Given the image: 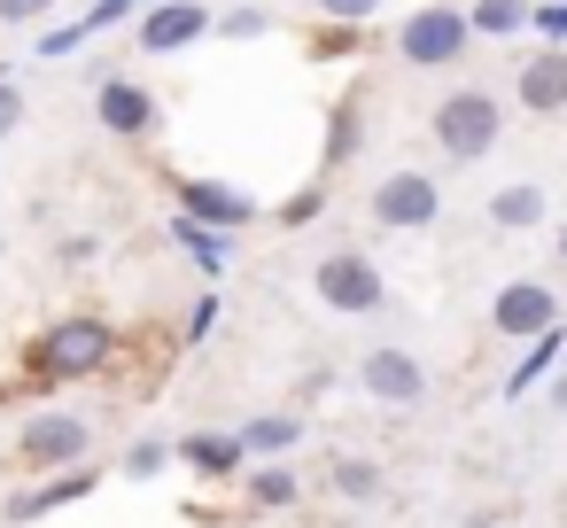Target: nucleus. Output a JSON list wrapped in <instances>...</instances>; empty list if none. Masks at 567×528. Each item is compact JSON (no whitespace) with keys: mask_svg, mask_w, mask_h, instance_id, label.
Returning a JSON list of instances; mask_svg holds the SVG:
<instances>
[{"mask_svg":"<svg viewBox=\"0 0 567 528\" xmlns=\"http://www.w3.org/2000/svg\"><path fill=\"white\" fill-rule=\"evenodd\" d=\"M427 133H435V148H443L451 164H482V156L505 141V102H497V94H482V86H458V94H443V102H435Z\"/></svg>","mask_w":567,"mask_h":528,"instance_id":"f257e3e1","label":"nucleus"},{"mask_svg":"<svg viewBox=\"0 0 567 528\" xmlns=\"http://www.w3.org/2000/svg\"><path fill=\"white\" fill-rule=\"evenodd\" d=\"M311 288H319V303L342 311V319H373V311L389 303V280H381V265H373L365 249H327V257L311 265Z\"/></svg>","mask_w":567,"mask_h":528,"instance_id":"f03ea898","label":"nucleus"},{"mask_svg":"<svg viewBox=\"0 0 567 528\" xmlns=\"http://www.w3.org/2000/svg\"><path fill=\"white\" fill-rule=\"evenodd\" d=\"M110 350H117L110 319H55V327L32 342V365H40L48 381H86V373L110 365Z\"/></svg>","mask_w":567,"mask_h":528,"instance_id":"7ed1b4c3","label":"nucleus"},{"mask_svg":"<svg viewBox=\"0 0 567 528\" xmlns=\"http://www.w3.org/2000/svg\"><path fill=\"white\" fill-rule=\"evenodd\" d=\"M466 40H474V17H466V9H412V17L396 24V55H404L412 71H451V63L466 55Z\"/></svg>","mask_w":567,"mask_h":528,"instance_id":"20e7f679","label":"nucleus"},{"mask_svg":"<svg viewBox=\"0 0 567 528\" xmlns=\"http://www.w3.org/2000/svg\"><path fill=\"white\" fill-rule=\"evenodd\" d=\"M86 443H94V427L79 412H32L17 435V458L40 474H71V466H86Z\"/></svg>","mask_w":567,"mask_h":528,"instance_id":"39448f33","label":"nucleus"},{"mask_svg":"<svg viewBox=\"0 0 567 528\" xmlns=\"http://www.w3.org/2000/svg\"><path fill=\"white\" fill-rule=\"evenodd\" d=\"M435 218H443V187H435L427 172H389V179L373 187V226L420 234V226H435Z\"/></svg>","mask_w":567,"mask_h":528,"instance_id":"423d86ee","label":"nucleus"},{"mask_svg":"<svg viewBox=\"0 0 567 528\" xmlns=\"http://www.w3.org/2000/svg\"><path fill=\"white\" fill-rule=\"evenodd\" d=\"M489 327L513 334V342H536V334L559 327V296H551L544 280H505V288L489 296Z\"/></svg>","mask_w":567,"mask_h":528,"instance_id":"0eeeda50","label":"nucleus"},{"mask_svg":"<svg viewBox=\"0 0 567 528\" xmlns=\"http://www.w3.org/2000/svg\"><path fill=\"white\" fill-rule=\"evenodd\" d=\"M358 389H365L373 404H396V412H404V404L427 396V365H420L412 350H365V358H358Z\"/></svg>","mask_w":567,"mask_h":528,"instance_id":"6e6552de","label":"nucleus"},{"mask_svg":"<svg viewBox=\"0 0 567 528\" xmlns=\"http://www.w3.org/2000/svg\"><path fill=\"white\" fill-rule=\"evenodd\" d=\"M513 102H520L528 117L567 110V48H551V40H544V55H528V63L513 71Z\"/></svg>","mask_w":567,"mask_h":528,"instance_id":"1a4fd4ad","label":"nucleus"},{"mask_svg":"<svg viewBox=\"0 0 567 528\" xmlns=\"http://www.w3.org/2000/svg\"><path fill=\"white\" fill-rule=\"evenodd\" d=\"M203 32H210V9H203V0H164V9L141 17V48H148V55H179V48H195Z\"/></svg>","mask_w":567,"mask_h":528,"instance_id":"9d476101","label":"nucleus"},{"mask_svg":"<svg viewBox=\"0 0 567 528\" xmlns=\"http://www.w3.org/2000/svg\"><path fill=\"white\" fill-rule=\"evenodd\" d=\"M172 195H179V210H187V218H203V226H218V234L257 218V203H249L241 187H226V179H179Z\"/></svg>","mask_w":567,"mask_h":528,"instance_id":"9b49d317","label":"nucleus"},{"mask_svg":"<svg viewBox=\"0 0 567 528\" xmlns=\"http://www.w3.org/2000/svg\"><path fill=\"white\" fill-rule=\"evenodd\" d=\"M94 117H102L110 133H125V141L156 133V102H148L133 79H102V94H94Z\"/></svg>","mask_w":567,"mask_h":528,"instance_id":"f8f14e48","label":"nucleus"},{"mask_svg":"<svg viewBox=\"0 0 567 528\" xmlns=\"http://www.w3.org/2000/svg\"><path fill=\"white\" fill-rule=\"evenodd\" d=\"M544 218H551V195H544L536 179H513V187L489 195V226H505V234H528V226H544Z\"/></svg>","mask_w":567,"mask_h":528,"instance_id":"ddd939ff","label":"nucleus"},{"mask_svg":"<svg viewBox=\"0 0 567 528\" xmlns=\"http://www.w3.org/2000/svg\"><path fill=\"white\" fill-rule=\"evenodd\" d=\"M86 489H94V466H71V474H55V482H40V489L9 497V520H48V513H63V505L86 497Z\"/></svg>","mask_w":567,"mask_h":528,"instance_id":"4468645a","label":"nucleus"},{"mask_svg":"<svg viewBox=\"0 0 567 528\" xmlns=\"http://www.w3.org/2000/svg\"><path fill=\"white\" fill-rule=\"evenodd\" d=\"M179 458L195 466V474H234L249 451H241V435H218V427H195V435H179Z\"/></svg>","mask_w":567,"mask_h":528,"instance_id":"2eb2a0df","label":"nucleus"},{"mask_svg":"<svg viewBox=\"0 0 567 528\" xmlns=\"http://www.w3.org/2000/svg\"><path fill=\"white\" fill-rule=\"evenodd\" d=\"M559 350H567V327H551V334H536V342L520 350V365H513V381H505V396H528L536 381H551V373H559Z\"/></svg>","mask_w":567,"mask_h":528,"instance_id":"dca6fc26","label":"nucleus"},{"mask_svg":"<svg viewBox=\"0 0 567 528\" xmlns=\"http://www.w3.org/2000/svg\"><path fill=\"white\" fill-rule=\"evenodd\" d=\"M466 17L482 40H513V32H536V0H474Z\"/></svg>","mask_w":567,"mask_h":528,"instance_id":"f3484780","label":"nucleus"},{"mask_svg":"<svg viewBox=\"0 0 567 528\" xmlns=\"http://www.w3.org/2000/svg\"><path fill=\"white\" fill-rule=\"evenodd\" d=\"M234 435H241V451H249V458H280V451H296V443H303L296 412H265V420H249V427H234Z\"/></svg>","mask_w":567,"mask_h":528,"instance_id":"a211bd4d","label":"nucleus"},{"mask_svg":"<svg viewBox=\"0 0 567 528\" xmlns=\"http://www.w3.org/2000/svg\"><path fill=\"white\" fill-rule=\"evenodd\" d=\"M125 17H133V0H102V9H86L79 24H63V32H48V40H40V55H71L79 40H94V32H110V24H125Z\"/></svg>","mask_w":567,"mask_h":528,"instance_id":"6ab92c4d","label":"nucleus"},{"mask_svg":"<svg viewBox=\"0 0 567 528\" xmlns=\"http://www.w3.org/2000/svg\"><path fill=\"white\" fill-rule=\"evenodd\" d=\"M172 241L203 265V272H226V234L218 226H203V218H187V210H172Z\"/></svg>","mask_w":567,"mask_h":528,"instance_id":"aec40b11","label":"nucleus"},{"mask_svg":"<svg viewBox=\"0 0 567 528\" xmlns=\"http://www.w3.org/2000/svg\"><path fill=\"white\" fill-rule=\"evenodd\" d=\"M358 141H365V117H358V102H342V110L327 117V164H350Z\"/></svg>","mask_w":567,"mask_h":528,"instance_id":"412c9836","label":"nucleus"},{"mask_svg":"<svg viewBox=\"0 0 567 528\" xmlns=\"http://www.w3.org/2000/svg\"><path fill=\"white\" fill-rule=\"evenodd\" d=\"M172 451H179V443H156V435H148V443H133V451H125V474H133V482H156Z\"/></svg>","mask_w":567,"mask_h":528,"instance_id":"4be33fe9","label":"nucleus"},{"mask_svg":"<svg viewBox=\"0 0 567 528\" xmlns=\"http://www.w3.org/2000/svg\"><path fill=\"white\" fill-rule=\"evenodd\" d=\"M334 489H342V497H373V489H381V474H373L365 458H334Z\"/></svg>","mask_w":567,"mask_h":528,"instance_id":"5701e85b","label":"nucleus"},{"mask_svg":"<svg viewBox=\"0 0 567 528\" xmlns=\"http://www.w3.org/2000/svg\"><path fill=\"white\" fill-rule=\"evenodd\" d=\"M319 210H327V187H303V195H288V203H280V226L296 234V226H311Z\"/></svg>","mask_w":567,"mask_h":528,"instance_id":"b1692460","label":"nucleus"},{"mask_svg":"<svg viewBox=\"0 0 567 528\" xmlns=\"http://www.w3.org/2000/svg\"><path fill=\"white\" fill-rule=\"evenodd\" d=\"M249 497H257V505H288V497H296V474H280V466H265V474L249 482Z\"/></svg>","mask_w":567,"mask_h":528,"instance_id":"393cba45","label":"nucleus"},{"mask_svg":"<svg viewBox=\"0 0 567 528\" xmlns=\"http://www.w3.org/2000/svg\"><path fill=\"white\" fill-rule=\"evenodd\" d=\"M311 9H319L327 24H365V17L381 9V0H311Z\"/></svg>","mask_w":567,"mask_h":528,"instance_id":"a878e982","label":"nucleus"},{"mask_svg":"<svg viewBox=\"0 0 567 528\" xmlns=\"http://www.w3.org/2000/svg\"><path fill=\"white\" fill-rule=\"evenodd\" d=\"M265 32H272L265 9H234V17H226V40H265Z\"/></svg>","mask_w":567,"mask_h":528,"instance_id":"bb28decb","label":"nucleus"},{"mask_svg":"<svg viewBox=\"0 0 567 528\" xmlns=\"http://www.w3.org/2000/svg\"><path fill=\"white\" fill-rule=\"evenodd\" d=\"M55 0H0V24H48Z\"/></svg>","mask_w":567,"mask_h":528,"instance_id":"cd10ccee","label":"nucleus"},{"mask_svg":"<svg viewBox=\"0 0 567 528\" xmlns=\"http://www.w3.org/2000/svg\"><path fill=\"white\" fill-rule=\"evenodd\" d=\"M17 125H24V86L0 79V133H17Z\"/></svg>","mask_w":567,"mask_h":528,"instance_id":"c85d7f7f","label":"nucleus"},{"mask_svg":"<svg viewBox=\"0 0 567 528\" xmlns=\"http://www.w3.org/2000/svg\"><path fill=\"white\" fill-rule=\"evenodd\" d=\"M536 32H544L551 48H567V0H551V9H536Z\"/></svg>","mask_w":567,"mask_h":528,"instance_id":"c756f323","label":"nucleus"},{"mask_svg":"<svg viewBox=\"0 0 567 528\" xmlns=\"http://www.w3.org/2000/svg\"><path fill=\"white\" fill-rule=\"evenodd\" d=\"M210 327H218V296H203V303H195V311H187V342H203V334H210Z\"/></svg>","mask_w":567,"mask_h":528,"instance_id":"7c9ffc66","label":"nucleus"},{"mask_svg":"<svg viewBox=\"0 0 567 528\" xmlns=\"http://www.w3.org/2000/svg\"><path fill=\"white\" fill-rule=\"evenodd\" d=\"M551 404H559V412H567V373H551Z\"/></svg>","mask_w":567,"mask_h":528,"instance_id":"2f4dec72","label":"nucleus"},{"mask_svg":"<svg viewBox=\"0 0 567 528\" xmlns=\"http://www.w3.org/2000/svg\"><path fill=\"white\" fill-rule=\"evenodd\" d=\"M559 257H567V226H559Z\"/></svg>","mask_w":567,"mask_h":528,"instance_id":"473e14b6","label":"nucleus"},{"mask_svg":"<svg viewBox=\"0 0 567 528\" xmlns=\"http://www.w3.org/2000/svg\"><path fill=\"white\" fill-rule=\"evenodd\" d=\"M0 249H9V241H0Z\"/></svg>","mask_w":567,"mask_h":528,"instance_id":"72a5a7b5","label":"nucleus"}]
</instances>
